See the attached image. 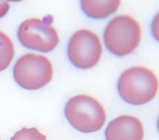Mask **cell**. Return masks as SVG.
I'll list each match as a JSON object with an SVG mask.
<instances>
[{
	"label": "cell",
	"mask_w": 159,
	"mask_h": 140,
	"mask_svg": "<svg viewBox=\"0 0 159 140\" xmlns=\"http://www.w3.org/2000/svg\"><path fill=\"white\" fill-rule=\"evenodd\" d=\"M64 114L75 130L84 133L99 131L106 121V111L102 105L86 94L71 97L65 106Z\"/></svg>",
	"instance_id": "cell-2"
},
{
	"label": "cell",
	"mask_w": 159,
	"mask_h": 140,
	"mask_svg": "<svg viewBox=\"0 0 159 140\" xmlns=\"http://www.w3.org/2000/svg\"><path fill=\"white\" fill-rule=\"evenodd\" d=\"M11 140H47V138L37 128L25 127L15 133Z\"/></svg>",
	"instance_id": "cell-10"
},
{
	"label": "cell",
	"mask_w": 159,
	"mask_h": 140,
	"mask_svg": "<svg viewBox=\"0 0 159 140\" xmlns=\"http://www.w3.org/2000/svg\"><path fill=\"white\" fill-rule=\"evenodd\" d=\"M156 127H157V131H158V133H159V116H158V118H157V121H156Z\"/></svg>",
	"instance_id": "cell-14"
},
{
	"label": "cell",
	"mask_w": 159,
	"mask_h": 140,
	"mask_svg": "<svg viewBox=\"0 0 159 140\" xmlns=\"http://www.w3.org/2000/svg\"><path fill=\"white\" fill-rule=\"evenodd\" d=\"M144 128L142 122L134 116L123 115L108 124L105 131L106 140H142Z\"/></svg>",
	"instance_id": "cell-7"
},
{
	"label": "cell",
	"mask_w": 159,
	"mask_h": 140,
	"mask_svg": "<svg viewBox=\"0 0 159 140\" xmlns=\"http://www.w3.org/2000/svg\"><path fill=\"white\" fill-rule=\"evenodd\" d=\"M14 57V45L5 33L0 31V72L6 70Z\"/></svg>",
	"instance_id": "cell-9"
},
{
	"label": "cell",
	"mask_w": 159,
	"mask_h": 140,
	"mask_svg": "<svg viewBox=\"0 0 159 140\" xmlns=\"http://www.w3.org/2000/svg\"><path fill=\"white\" fill-rule=\"evenodd\" d=\"M53 76L51 61L39 54L26 53L21 56L14 64L13 78L23 89L37 91L48 85Z\"/></svg>",
	"instance_id": "cell-4"
},
{
	"label": "cell",
	"mask_w": 159,
	"mask_h": 140,
	"mask_svg": "<svg viewBox=\"0 0 159 140\" xmlns=\"http://www.w3.org/2000/svg\"><path fill=\"white\" fill-rule=\"evenodd\" d=\"M159 81L151 69L144 66L130 67L121 74L117 90L120 97L127 104L141 106L156 96Z\"/></svg>",
	"instance_id": "cell-1"
},
{
	"label": "cell",
	"mask_w": 159,
	"mask_h": 140,
	"mask_svg": "<svg viewBox=\"0 0 159 140\" xmlns=\"http://www.w3.org/2000/svg\"><path fill=\"white\" fill-rule=\"evenodd\" d=\"M102 44L97 34L87 29L74 33L67 43V58L76 68L90 69L102 56Z\"/></svg>",
	"instance_id": "cell-6"
},
{
	"label": "cell",
	"mask_w": 159,
	"mask_h": 140,
	"mask_svg": "<svg viewBox=\"0 0 159 140\" xmlns=\"http://www.w3.org/2000/svg\"><path fill=\"white\" fill-rule=\"evenodd\" d=\"M151 32L152 37L159 42V12L153 17L151 24Z\"/></svg>",
	"instance_id": "cell-11"
},
{
	"label": "cell",
	"mask_w": 159,
	"mask_h": 140,
	"mask_svg": "<svg viewBox=\"0 0 159 140\" xmlns=\"http://www.w3.org/2000/svg\"><path fill=\"white\" fill-rule=\"evenodd\" d=\"M52 19H28L24 21L17 31L20 43L26 49L40 52L53 50L59 43V36L52 25Z\"/></svg>",
	"instance_id": "cell-5"
},
{
	"label": "cell",
	"mask_w": 159,
	"mask_h": 140,
	"mask_svg": "<svg viewBox=\"0 0 159 140\" xmlns=\"http://www.w3.org/2000/svg\"><path fill=\"white\" fill-rule=\"evenodd\" d=\"M10 11V4L5 0H0V19L7 15Z\"/></svg>",
	"instance_id": "cell-12"
},
{
	"label": "cell",
	"mask_w": 159,
	"mask_h": 140,
	"mask_svg": "<svg viewBox=\"0 0 159 140\" xmlns=\"http://www.w3.org/2000/svg\"><path fill=\"white\" fill-rule=\"evenodd\" d=\"M5 1H7V2H20V1H22V0H5Z\"/></svg>",
	"instance_id": "cell-13"
},
{
	"label": "cell",
	"mask_w": 159,
	"mask_h": 140,
	"mask_svg": "<svg viewBox=\"0 0 159 140\" xmlns=\"http://www.w3.org/2000/svg\"><path fill=\"white\" fill-rule=\"evenodd\" d=\"M104 44L113 55L124 57L132 53L141 40V27L139 22L129 15H119L107 24L104 35Z\"/></svg>",
	"instance_id": "cell-3"
},
{
	"label": "cell",
	"mask_w": 159,
	"mask_h": 140,
	"mask_svg": "<svg viewBox=\"0 0 159 140\" xmlns=\"http://www.w3.org/2000/svg\"><path fill=\"white\" fill-rule=\"evenodd\" d=\"M84 14L95 20H103L115 13L121 0H80Z\"/></svg>",
	"instance_id": "cell-8"
}]
</instances>
